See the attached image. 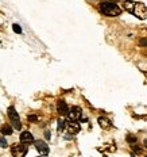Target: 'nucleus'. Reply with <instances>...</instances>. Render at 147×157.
I'll use <instances>...</instances> for the list:
<instances>
[{
    "label": "nucleus",
    "mask_w": 147,
    "mask_h": 157,
    "mask_svg": "<svg viewBox=\"0 0 147 157\" xmlns=\"http://www.w3.org/2000/svg\"><path fill=\"white\" fill-rule=\"evenodd\" d=\"M0 132L3 133V136H11V134H12V127L9 125H3V127H2V130H0Z\"/></svg>",
    "instance_id": "obj_11"
},
{
    "label": "nucleus",
    "mask_w": 147,
    "mask_h": 157,
    "mask_svg": "<svg viewBox=\"0 0 147 157\" xmlns=\"http://www.w3.org/2000/svg\"><path fill=\"white\" fill-rule=\"evenodd\" d=\"M83 115V110H81V107L78 106H74L72 107L70 111L68 113V119L69 121H78Z\"/></svg>",
    "instance_id": "obj_5"
},
{
    "label": "nucleus",
    "mask_w": 147,
    "mask_h": 157,
    "mask_svg": "<svg viewBox=\"0 0 147 157\" xmlns=\"http://www.w3.org/2000/svg\"><path fill=\"white\" fill-rule=\"evenodd\" d=\"M8 118L11 119V123L14 126V129L16 130H20L22 129V123H20V119H19V114L16 113L15 107H8Z\"/></svg>",
    "instance_id": "obj_4"
},
{
    "label": "nucleus",
    "mask_w": 147,
    "mask_h": 157,
    "mask_svg": "<svg viewBox=\"0 0 147 157\" xmlns=\"http://www.w3.org/2000/svg\"><path fill=\"white\" fill-rule=\"evenodd\" d=\"M97 122H99V125H100L101 129H109V127L112 126V122H111L108 118H105V117H99Z\"/></svg>",
    "instance_id": "obj_10"
},
{
    "label": "nucleus",
    "mask_w": 147,
    "mask_h": 157,
    "mask_svg": "<svg viewBox=\"0 0 147 157\" xmlns=\"http://www.w3.org/2000/svg\"><path fill=\"white\" fill-rule=\"evenodd\" d=\"M127 142H128V144H135V142H136V137L132 136V134L127 136Z\"/></svg>",
    "instance_id": "obj_13"
},
{
    "label": "nucleus",
    "mask_w": 147,
    "mask_h": 157,
    "mask_svg": "<svg viewBox=\"0 0 147 157\" xmlns=\"http://www.w3.org/2000/svg\"><path fill=\"white\" fill-rule=\"evenodd\" d=\"M28 152V146L24 144H14L11 146V155L14 157H24Z\"/></svg>",
    "instance_id": "obj_3"
},
{
    "label": "nucleus",
    "mask_w": 147,
    "mask_h": 157,
    "mask_svg": "<svg viewBox=\"0 0 147 157\" xmlns=\"http://www.w3.org/2000/svg\"><path fill=\"white\" fill-rule=\"evenodd\" d=\"M12 29H14V31L16 33V34H20V33H22V29H20V26H19V25H12Z\"/></svg>",
    "instance_id": "obj_14"
},
{
    "label": "nucleus",
    "mask_w": 147,
    "mask_h": 157,
    "mask_svg": "<svg viewBox=\"0 0 147 157\" xmlns=\"http://www.w3.org/2000/svg\"><path fill=\"white\" fill-rule=\"evenodd\" d=\"M28 121H30V122H37L38 117L37 115H28Z\"/></svg>",
    "instance_id": "obj_16"
},
{
    "label": "nucleus",
    "mask_w": 147,
    "mask_h": 157,
    "mask_svg": "<svg viewBox=\"0 0 147 157\" xmlns=\"http://www.w3.org/2000/svg\"><path fill=\"white\" fill-rule=\"evenodd\" d=\"M104 2H107V0H104ZM108 2H111V3H113V2H117V0H108Z\"/></svg>",
    "instance_id": "obj_20"
},
{
    "label": "nucleus",
    "mask_w": 147,
    "mask_h": 157,
    "mask_svg": "<svg viewBox=\"0 0 147 157\" xmlns=\"http://www.w3.org/2000/svg\"><path fill=\"white\" fill-rule=\"evenodd\" d=\"M145 146L147 148V140H145Z\"/></svg>",
    "instance_id": "obj_22"
},
{
    "label": "nucleus",
    "mask_w": 147,
    "mask_h": 157,
    "mask_svg": "<svg viewBox=\"0 0 147 157\" xmlns=\"http://www.w3.org/2000/svg\"><path fill=\"white\" fill-rule=\"evenodd\" d=\"M139 44L142 45V46H147V38H142L139 41Z\"/></svg>",
    "instance_id": "obj_18"
},
{
    "label": "nucleus",
    "mask_w": 147,
    "mask_h": 157,
    "mask_svg": "<svg viewBox=\"0 0 147 157\" xmlns=\"http://www.w3.org/2000/svg\"><path fill=\"white\" fill-rule=\"evenodd\" d=\"M57 111L60 115L65 117V115H68V113H69V107H68V104L65 103L64 100H61V102H58V104H57Z\"/></svg>",
    "instance_id": "obj_9"
},
{
    "label": "nucleus",
    "mask_w": 147,
    "mask_h": 157,
    "mask_svg": "<svg viewBox=\"0 0 147 157\" xmlns=\"http://www.w3.org/2000/svg\"><path fill=\"white\" fill-rule=\"evenodd\" d=\"M34 142V137L30 132H23L20 134V144H24V145H28V144Z\"/></svg>",
    "instance_id": "obj_8"
},
{
    "label": "nucleus",
    "mask_w": 147,
    "mask_h": 157,
    "mask_svg": "<svg viewBox=\"0 0 147 157\" xmlns=\"http://www.w3.org/2000/svg\"><path fill=\"white\" fill-rule=\"evenodd\" d=\"M8 146V144H7V141H6V138L3 137L2 140H0V148H7Z\"/></svg>",
    "instance_id": "obj_15"
},
{
    "label": "nucleus",
    "mask_w": 147,
    "mask_h": 157,
    "mask_svg": "<svg viewBox=\"0 0 147 157\" xmlns=\"http://www.w3.org/2000/svg\"><path fill=\"white\" fill-rule=\"evenodd\" d=\"M45 137H46V140H50V132H46V133H45Z\"/></svg>",
    "instance_id": "obj_19"
},
{
    "label": "nucleus",
    "mask_w": 147,
    "mask_h": 157,
    "mask_svg": "<svg viewBox=\"0 0 147 157\" xmlns=\"http://www.w3.org/2000/svg\"><path fill=\"white\" fill-rule=\"evenodd\" d=\"M2 138H3V133L0 132V140H2Z\"/></svg>",
    "instance_id": "obj_21"
},
{
    "label": "nucleus",
    "mask_w": 147,
    "mask_h": 157,
    "mask_svg": "<svg viewBox=\"0 0 147 157\" xmlns=\"http://www.w3.org/2000/svg\"><path fill=\"white\" fill-rule=\"evenodd\" d=\"M65 125H66V122H65L64 119H58V133H60V132H62V130H64Z\"/></svg>",
    "instance_id": "obj_12"
},
{
    "label": "nucleus",
    "mask_w": 147,
    "mask_h": 157,
    "mask_svg": "<svg viewBox=\"0 0 147 157\" xmlns=\"http://www.w3.org/2000/svg\"><path fill=\"white\" fill-rule=\"evenodd\" d=\"M124 10L128 11L131 15L136 16L138 19L145 21L147 18V7L140 2H132V0H126L124 2Z\"/></svg>",
    "instance_id": "obj_1"
},
{
    "label": "nucleus",
    "mask_w": 147,
    "mask_h": 157,
    "mask_svg": "<svg viewBox=\"0 0 147 157\" xmlns=\"http://www.w3.org/2000/svg\"><path fill=\"white\" fill-rule=\"evenodd\" d=\"M131 157H136V156H135V155H134V153H132V155H131Z\"/></svg>",
    "instance_id": "obj_23"
},
{
    "label": "nucleus",
    "mask_w": 147,
    "mask_h": 157,
    "mask_svg": "<svg viewBox=\"0 0 147 157\" xmlns=\"http://www.w3.org/2000/svg\"><path fill=\"white\" fill-rule=\"evenodd\" d=\"M132 150H134L135 153H142V150H140V148H138V146H136L135 144L132 145Z\"/></svg>",
    "instance_id": "obj_17"
},
{
    "label": "nucleus",
    "mask_w": 147,
    "mask_h": 157,
    "mask_svg": "<svg viewBox=\"0 0 147 157\" xmlns=\"http://www.w3.org/2000/svg\"><path fill=\"white\" fill-rule=\"evenodd\" d=\"M35 148L42 156H47L49 155V146L45 141H35Z\"/></svg>",
    "instance_id": "obj_7"
},
{
    "label": "nucleus",
    "mask_w": 147,
    "mask_h": 157,
    "mask_svg": "<svg viewBox=\"0 0 147 157\" xmlns=\"http://www.w3.org/2000/svg\"><path fill=\"white\" fill-rule=\"evenodd\" d=\"M100 11L105 16H119L122 14V8L116 6L115 3L111 2H103L100 4Z\"/></svg>",
    "instance_id": "obj_2"
},
{
    "label": "nucleus",
    "mask_w": 147,
    "mask_h": 157,
    "mask_svg": "<svg viewBox=\"0 0 147 157\" xmlns=\"http://www.w3.org/2000/svg\"><path fill=\"white\" fill-rule=\"evenodd\" d=\"M65 127H66V130L69 134H77L81 130V125L77 122V121H69V122H66Z\"/></svg>",
    "instance_id": "obj_6"
}]
</instances>
